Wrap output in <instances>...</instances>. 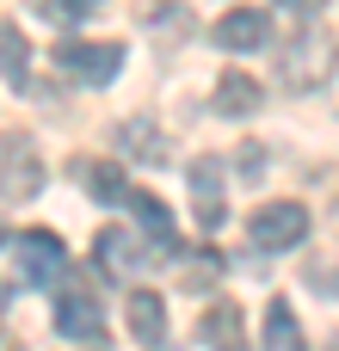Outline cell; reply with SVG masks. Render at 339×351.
<instances>
[{"label":"cell","mask_w":339,"mask_h":351,"mask_svg":"<svg viewBox=\"0 0 339 351\" xmlns=\"http://www.w3.org/2000/svg\"><path fill=\"white\" fill-rule=\"evenodd\" d=\"M198 339L210 351H247V321H241V302L235 296H216L204 315H198Z\"/></svg>","instance_id":"ba28073f"},{"label":"cell","mask_w":339,"mask_h":351,"mask_svg":"<svg viewBox=\"0 0 339 351\" xmlns=\"http://www.w3.org/2000/svg\"><path fill=\"white\" fill-rule=\"evenodd\" d=\"M216 49H235V56H247V49H266L272 43V19L259 12V6H229L222 19H216Z\"/></svg>","instance_id":"52a82bcc"},{"label":"cell","mask_w":339,"mask_h":351,"mask_svg":"<svg viewBox=\"0 0 339 351\" xmlns=\"http://www.w3.org/2000/svg\"><path fill=\"white\" fill-rule=\"evenodd\" d=\"M124 315H130V333H136L142 346H161V339H167V308H161L154 290H130Z\"/></svg>","instance_id":"4fadbf2b"},{"label":"cell","mask_w":339,"mask_h":351,"mask_svg":"<svg viewBox=\"0 0 339 351\" xmlns=\"http://www.w3.org/2000/svg\"><path fill=\"white\" fill-rule=\"evenodd\" d=\"M284 6H290V12H296V19H315V12H321V6H327V0H284Z\"/></svg>","instance_id":"7402d4cb"},{"label":"cell","mask_w":339,"mask_h":351,"mask_svg":"<svg viewBox=\"0 0 339 351\" xmlns=\"http://www.w3.org/2000/svg\"><path fill=\"white\" fill-rule=\"evenodd\" d=\"M259 167H266V154H259V142H247V154H241V173H247V179H259Z\"/></svg>","instance_id":"ffe728a7"},{"label":"cell","mask_w":339,"mask_h":351,"mask_svg":"<svg viewBox=\"0 0 339 351\" xmlns=\"http://www.w3.org/2000/svg\"><path fill=\"white\" fill-rule=\"evenodd\" d=\"M327 351H339V339H334V346H327Z\"/></svg>","instance_id":"d4e9b609"},{"label":"cell","mask_w":339,"mask_h":351,"mask_svg":"<svg viewBox=\"0 0 339 351\" xmlns=\"http://www.w3.org/2000/svg\"><path fill=\"white\" fill-rule=\"evenodd\" d=\"M266 351H309L303 327H296V308H290L284 296L266 302Z\"/></svg>","instance_id":"9a60e30c"},{"label":"cell","mask_w":339,"mask_h":351,"mask_svg":"<svg viewBox=\"0 0 339 351\" xmlns=\"http://www.w3.org/2000/svg\"><path fill=\"white\" fill-rule=\"evenodd\" d=\"M12 265H19L25 284H56L62 265H68L62 234H49V228H25V234H12Z\"/></svg>","instance_id":"5b68a950"},{"label":"cell","mask_w":339,"mask_h":351,"mask_svg":"<svg viewBox=\"0 0 339 351\" xmlns=\"http://www.w3.org/2000/svg\"><path fill=\"white\" fill-rule=\"evenodd\" d=\"M0 247H6V222H0Z\"/></svg>","instance_id":"cb8c5ba5"},{"label":"cell","mask_w":339,"mask_h":351,"mask_svg":"<svg viewBox=\"0 0 339 351\" xmlns=\"http://www.w3.org/2000/svg\"><path fill=\"white\" fill-rule=\"evenodd\" d=\"M56 327H62V339H99V333H105V308H99V296H86V290H62V296H56Z\"/></svg>","instance_id":"30bf717a"},{"label":"cell","mask_w":339,"mask_h":351,"mask_svg":"<svg viewBox=\"0 0 339 351\" xmlns=\"http://www.w3.org/2000/svg\"><path fill=\"white\" fill-rule=\"evenodd\" d=\"M99 265L105 271H117V278H130V271H142V265H154L161 259V247L142 234V228H99Z\"/></svg>","instance_id":"8992f818"},{"label":"cell","mask_w":339,"mask_h":351,"mask_svg":"<svg viewBox=\"0 0 339 351\" xmlns=\"http://www.w3.org/2000/svg\"><path fill=\"white\" fill-rule=\"evenodd\" d=\"M43 191V154L31 136H0V197L31 204Z\"/></svg>","instance_id":"277c9868"},{"label":"cell","mask_w":339,"mask_h":351,"mask_svg":"<svg viewBox=\"0 0 339 351\" xmlns=\"http://www.w3.org/2000/svg\"><path fill=\"white\" fill-rule=\"evenodd\" d=\"M6 296H12V290H6V284H0V315H6Z\"/></svg>","instance_id":"603a6c76"},{"label":"cell","mask_w":339,"mask_h":351,"mask_svg":"<svg viewBox=\"0 0 339 351\" xmlns=\"http://www.w3.org/2000/svg\"><path fill=\"white\" fill-rule=\"evenodd\" d=\"M80 179H86L93 204H124V197H130V185H124V167H117V160H86V167H80Z\"/></svg>","instance_id":"ac0fdd59"},{"label":"cell","mask_w":339,"mask_h":351,"mask_svg":"<svg viewBox=\"0 0 339 351\" xmlns=\"http://www.w3.org/2000/svg\"><path fill=\"white\" fill-rule=\"evenodd\" d=\"M278 68H284V86H290V93H321L339 74V43L327 31H296L290 49L278 56Z\"/></svg>","instance_id":"6da1fadb"},{"label":"cell","mask_w":339,"mask_h":351,"mask_svg":"<svg viewBox=\"0 0 339 351\" xmlns=\"http://www.w3.org/2000/svg\"><path fill=\"white\" fill-rule=\"evenodd\" d=\"M124 204H130V216L142 222V234H148L161 253H179V222H173V210H167L154 191H130Z\"/></svg>","instance_id":"7c38bea8"},{"label":"cell","mask_w":339,"mask_h":351,"mask_svg":"<svg viewBox=\"0 0 339 351\" xmlns=\"http://www.w3.org/2000/svg\"><path fill=\"white\" fill-rule=\"evenodd\" d=\"M56 68L68 74V80H80V86H111L117 74H124V49L117 43H86V37H62L56 49Z\"/></svg>","instance_id":"7a4b0ae2"},{"label":"cell","mask_w":339,"mask_h":351,"mask_svg":"<svg viewBox=\"0 0 339 351\" xmlns=\"http://www.w3.org/2000/svg\"><path fill=\"white\" fill-rule=\"evenodd\" d=\"M31 12L49 19V25H86V19L105 12V0H31Z\"/></svg>","instance_id":"d6986e66"},{"label":"cell","mask_w":339,"mask_h":351,"mask_svg":"<svg viewBox=\"0 0 339 351\" xmlns=\"http://www.w3.org/2000/svg\"><path fill=\"white\" fill-rule=\"evenodd\" d=\"M259 99H266L259 80L241 74V68H229V74L216 80V111H222V117H247V111H259Z\"/></svg>","instance_id":"5bb4252c"},{"label":"cell","mask_w":339,"mask_h":351,"mask_svg":"<svg viewBox=\"0 0 339 351\" xmlns=\"http://www.w3.org/2000/svg\"><path fill=\"white\" fill-rule=\"evenodd\" d=\"M0 80H6V86H25V80H31V43L19 37L12 19H0Z\"/></svg>","instance_id":"2e32d148"},{"label":"cell","mask_w":339,"mask_h":351,"mask_svg":"<svg viewBox=\"0 0 339 351\" xmlns=\"http://www.w3.org/2000/svg\"><path fill=\"white\" fill-rule=\"evenodd\" d=\"M247 234H253V247H266V253H290V247L309 241V210H303L296 197H272V204H259V210L247 216Z\"/></svg>","instance_id":"3957f363"},{"label":"cell","mask_w":339,"mask_h":351,"mask_svg":"<svg viewBox=\"0 0 339 351\" xmlns=\"http://www.w3.org/2000/svg\"><path fill=\"white\" fill-rule=\"evenodd\" d=\"M142 19H148V31L161 37V49H173V43L191 37V12H185V0H161V6H148Z\"/></svg>","instance_id":"e0dca14e"},{"label":"cell","mask_w":339,"mask_h":351,"mask_svg":"<svg viewBox=\"0 0 339 351\" xmlns=\"http://www.w3.org/2000/svg\"><path fill=\"white\" fill-rule=\"evenodd\" d=\"M191 210H198V228L204 234H216L222 222H229V204H222V167L204 154V160H191Z\"/></svg>","instance_id":"9c48e42d"},{"label":"cell","mask_w":339,"mask_h":351,"mask_svg":"<svg viewBox=\"0 0 339 351\" xmlns=\"http://www.w3.org/2000/svg\"><path fill=\"white\" fill-rule=\"evenodd\" d=\"M309 278H315V284H321V290H327V296H339V271H334V265H315V271H309Z\"/></svg>","instance_id":"44dd1931"},{"label":"cell","mask_w":339,"mask_h":351,"mask_svg":"<svg viewBox=\"0 0 339 351\" xmlns=\"http://www.w3.org/2000/svg\"><path fill=\"white\" fill-rule=\"evenodd\" d=\"M111 142L124 148V160H142V167H161V160H167V130H161L154 117H124Z\"/></svg>","instance_id":"8fae6325"}]
</instances>
